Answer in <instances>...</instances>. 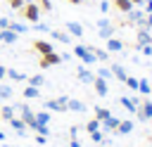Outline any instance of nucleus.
Listing matches in <instances>:
<instances>
[{
    "label": "nucleus",
    "mask_w": 152,
    "mask_h": 147,
    "mask_svg": "<svg viewBox=\"0 0 152 147\" xmlns=\"http://www.w3.org/2000/svg\"><path fill=\"white\" fill-rule=\"evenodd\" d=\"M135 114H138L140 121H150V119H152V102H150V100H142V104H138Z\"/></svg>",
    "instance_id": "4"
},
{
    "label": "nucleus",
    "mask_w": 152,
    "mask_h": 147,
    "mask_svg": "<svg viewBox=\"0 0 152 147\" xmlns=\"http://www.w3.org/2000/svg\"><path fill=\"white\" fill-rule=\"evenodd\" d=\"M5 76H7V66H2V64H0V81H2Z\"/></svg>",
    "instance_id": "43"
},
{
    "label": "nucleus",
    "mask_w": 152,
    "mask_h": 147,
    "mask_svg": "<svg viewBox=\"0 0 152 147\" xmlns=\"http://www.w3.org/2000/svg\"><path fill=\"white\" fill-rule=\"evenodd\" d=\"M24 2H33V0H24Z\"/></svg>",
    "instance_id": "50"
},
{
    "label": "nucleus",
    "mask_w": 152,
    "mask_h": 147,
    "mask_svg": "<svg viewBox=\"0 0 152 147\" xmlns=\"http://www.w3.org/2000/svg\"><path fill=\"white\" fill-rule=\"evenodd\" d=\"M131 2H133L135 7H142V2H145V0H131Z\"/></svg>",
    "instance_id": "46"
},
{
    "label": "nucleus",
    "mask_w": 152,
    "mask_h": 147,
    "mask_svg": "<svg viewBox=\"0 0 152 147\" xmlns=\"http://www.w3.org/2000/svg\"><path fill=\"white\" fill-rule=\"evenodd\" d=\"M74 55H76L81 62H86V64H95V62H97L95 55H93V50H90V45H76V47H74Z\"/></svg>",
    "instance_id": "2"
},
{
    "label": "nucleus",
    "mask_w": 152,
    "mask_h": 147,
    "mask_svg": "<svg viewBox=\"0 0 152 147\" xmlns=\"http://www.w3.org/2000/svg\"><path fill=\"white\" fill-rule=\"evenodd\" d=\"M17 38H19V33H14V31H10V28H2V43L12 45V43H17Z\"/></svg>",
    "instance_id": "19"
},
{
    "label": "nucleus",
    "mask_w": 152,
    "mask_h": 147,
    "mask_svg": "<svg viewBox=\"0 0 152 147\" xmlns=\"http://www.w3.org/2000/svg\"><path fill=\"white\" fill-rule=\"evenodd\" d=\"M140 50H142V55L152 57V43H150V45H140Z\"/></svg>",
    "instance_id": "37"
},
{
    "label": "nucleus",
    "mask_w": 152,
    "mask_h": 147,
    "mask_svg": "<svg viewBox=\"0 0 152 147\" xmlns=\"http://www.w3.org/2000/svg\"><path fill=\"white\" fill-rule=\"evenodd\" d=\"M95 76H100V78L109 81V78H112V69H104V66H102V69H97V74H95Z\"/></svg>",
    "instance_id": "34"
},
{
    "label": "nucleus",
    "mask_w": 152,
    "mask_h": 147,
    "mask_svg": "<svg viewBox=\"0 0 152 147\" xmlns=\"http://www.w3.org/2000/svg\"><path fill=\"white\" fill-rule=\"evenodd\" d=\"M19 12H21V17H24L28 24H36V21L40 19V14H43V12H40V7L36 5V0H33V2H26Z\"/></svg>",
    "instance_id": "1"
},
{
    "label": "nucleus",
    "mask_w": 152,
    "mask_h": 147,
    "mask_svg": "<svg viewBox=\"0 0 152 147\" xmlns=\"http://www.w3.org/2000/svg\"><path fill=\"white\" fill-rule=\"evenodd\" d=\"M36 121L48 126V121H50V111H48V109H45V111H36Z\"/></svg>",
    "instance_id": "30"
},
{
    "label": "nucleus",
    "mask_w": 152,
    "mask_h": 147,
    "mask_svg": "<svg viewBox=\"0 0 152 147\" xmlns=\"http://www.w3.org/2000/svg\"><path fill=\"white\" fill-rule=\"evenodd\" d=\"M109 116H112V111H109L107 107H95V119H97L100 123H102L104 119H109Z\"/></svg>",
    "instance_id": "25"
},
{
    "label": "nucleus",
    "mask_w": 152,
    "mask_h": 147,
    "mask_svg": "<svg viewBox=\"0 0 152 147\" xmlns=\"http://www.w3.org/2000/svg\"><path fill=\"white\" fill-rule=\"evenodd\" d=\"M150 43H152L150 31H147V28H140V31H138V47H140V45H150Z\"/></svg>",
    "instance_id": "16"
},
{
    "label": "nucleus",
    "mask_w": 152,
    "mask_h": 147,
    "mask_svg": "<svg viewBox=\"0 0 152 147\" xmlns=\"http://www.w3.org/2000/svg\"><path fill=\"white\" fill-rule=\"evenodd\" d=\"M7 2H10V7H12V9H17V12H19V9H21V7L26 5L24 0H7Z\"/></svg>",
    "instance_id": "36"
},
{
    "label": "nucleus",
    "mask_w": 152,
    "mask_h": 147,
    "mask_svg": "<svg viewBox=\"0 0 152 147\" xmlns=\"http://www.w3.org/2000/svg\"><path fill=\"white\" fill-rule=\"evenodd\" d=\"M142 12H145V14L152 12V0H145V2H142Z\"/></svg>",
    "instance_id": "38"
},
{
    "label": "nucleus",
    "mask_w": 152,
    "mask_h": 147,
    "mask_svg": "<svg viewBox=\"0 0 152 147\" xmlns=\"http://www.w3.org/2000/svg\"><path fill=\"white\" fill-rule=\"evenodd\" d=\"M76 76H78V81H83V83H93V81H95V74L88 71L86 66H78V69H76Z\"/></svg>",
    "instance_id": "9"
},
{
    "label": "nucleus",
    "mask_w": 152,
    "mask_h": 147,
    "mask_svg": "<svg viewBox=\"0 0 152 147\" xmlns=\"http://www.w3.org/2000/svg\"><path fill=\"white\" fill-rule=\"evenodd\" d=\"M114 7H116L119 12H124V14H128V12H131L135 5H133L131 0H114Z\"/></svg>",
    "instance_id": "15"
},
{
    "label": "nucleus",
    "mask_w": 152,
    "mask_h": 147,
    "mask_svg": "<svg viewBox=\"0 0 152 147\" xmlns=\"http://www.w3.org/2000/svg\"><path fill=\"white\" fill-rule=\"evenodd\" d=\"M0 43H2V31H0Z\"/></svg>",
    "instance_id": "49"
},
{
    "label": "nucleus",
    "mask_w": 152,
    "mask_h": 147,
    "mask_svg": "<svg viewBox=\"0 0 152 147\" xmlns=\"http://www.w3.org/2000/svg\"><path fill=\"white\" fill-rule=\"evenodd\" d=\"M7 76H10L12 81H24V78H26V76H24L21 71H17V69H7Z\"/></svg>",
    "instance_id": "31"
},
{
    "label": "nucleus",
    "mask_w": 152,
    "mask_h": 147,
    "mask_svg": "<svg viewBox=\"0 0 152 147\" xmlns=\"http://www.w3.org/2000/svg\"><path fill=\"white\" fill-rule=\"evenodd\" d=\"M119 102H121V107H126L128 111H133V114H135V109H138V100H133V97H124V95H121V97H119Z\"/></svg>",
    "instance_id": "13"
},
{
    "label": "nucleus",
    "mask_w": 152,
    "mask_h": 147,
    "mask_svg": "<svg viewBox=\"0 0 152 147\" xmlns=\"http://www.w3.org/2000/svg\"><path fill=\"white\" fill-rule=\"evenodd\" d=\"M69 2H71V5H81L83 0H69Z\"/></svg>",
    "instance_id": "47"
},
{
    "label": "nucleus",
    "mask_w": 152,
    "mask_h": 147,
    "mask_svg": "<svg viewBox=\"0 0 152 147\" xmlns=\"http://www.w3.org/2000/svg\"><path fill=\"white\" fill-rule=\"evenodd\" d=\"M150 123H152V119H150Z\"/></svg>",
    "instance_id": "51"
},
{
    "label": "nucleus",
    "mask_w": 152,
    "mask_h": 147,
    "mask_svg": "<svg viewBox=\"0 0 152 147\" xmlns=\"http://www.w3.org/2000/svg\"><path fill=\"white\" fill-rule=\"evenodd\" d=\"M69 147H81V142H78L76 138H71V145H69Z\"/></svg>",
    "instance_id": "44"
},
{
    "label": "nucleus",
    "mask_w": 152,
    "mask_h": 147,
    "mask_svg": "<svg viewBox=\"0 0 152 147\" xmlns=\"http://www.w3.org/2000/svg\"><path fill=\"white\" fill-rule=\"evenodd\" d=\"M93 88H95V92H97L100 97H104V95L109 92V88H107V81H104V78H100V76H95V81H93Z\"/></svg>",
    "instance_id": "8"
},
{
    "label": "nucleus",
    "mask_w": 152,
    "mask_h": 147,
    "mask_svg": "<svg viewBox=\"0 0 152 147\" xmlns=\"http://www.w3.org/2000/svg\"><path fill=\"white\" fill-rule=\"evenodd\" d=\"M7 123H10V126H12V128H14V130H17L19 135H24V133H26V123H24L21 119H17V116H12V119H10Z\"/></svg>",
    "instance_id": "14"
},
{
    "label": "nucleus",
    "mask_w": 152,
    "mask_h": 147,
    "mask_svg": "<svg viewBox=\"0 0 152 147\" xmlns=\"http://www.w3.org/2000/svg\"><path fill=\"white\" fill-rule=\"evenodd\" d=\"M66 33H69V36H76V38H81V36H83V26H81L78 21H66Z\"/></svg>",
    "instance_id": "10"
},
{
    "label": "nucleus",
    "mask_w": 152,
    "mask_h": 147,
    "mask_svg": "<svg viewBox=\"0 0 152 147\" xmlns=\"http://www.w3.org/2000/svg\"><path fill=\"white\" fill-rule=\"evenodd\" d=\"M36 142H38V145H45V142H48V135H36Z\"/></svg>",
    "instance_id": "40"
},
{
    "label": "nucleus",
    "mask_w": 152,
    "mask_h": 147,
    "mask_svg": "<svg viewBox=\"0 0 152 147\" xmlns=\"http://www.w3.org/2000/svg\"><path fill=\"white\" fill-rule=\"evenodd\" d=\"M2 147H19V145H2Z\"/></svg>",
    "instance_id": "48"
},
{
    "label": "nucleus",
    "mask_w": 152,
    "mask_h": 147,
    "mask_svg": "<svg viewBox=\"0 0 152 147\" xmlns=\"http://www.w3.org/2000/svg\"><path fill=\"white\" fill-rule=\"evenodd\" d=\"M59 62H62V55H57V52L52 50V52H48V55H40L38 66H40V69H48V66H57Z\"/></svg>",
    "instance_id": "3"
},
{
    "label": "nucleus",
    "mask_w": 152,
    "mask_h": 147,
    "mask_svg": "<svg viewBox=\"0 0 152 147\" xmlns=\"http://www.w3.org/2000/svg\"><path fill=\"white\" fill-rule=\"evenodd\" d=\"M48 33H50V38H52V40H59V43H64V45H69V43H71V36H69V33H64V31H52V28H50Z\"/></svg>",
    "instance_id": "11"
},
{
    "label": "nucleus",
    "mask_w": 152,
    "mask_h": 147,
    "mask_svg": "<svg viewBox=\"0 0 152 147\" xmlns=\"http://www.w3.org/2000/svg\"><path fill=\"white\" fill-rule=\"evenodd\" d=\"M100 9H102V12H107V9H109V2H107V0H102V2H100Z\"/></svg>",
    "instance_id": "42"
},
{
    "label": "nucleus",
    "mask_w": 152,
    "mask_h": 147,
    "mask_svg": "<svg viewBox=\"0 0 152 147\" xmlns=\"http://www.w3.org/2000/svg\"><path fill=\"white\" fill-rule=\"evenodd\" d=\"M131 130H133V121H119V126H116L114 133H119V135H128Z\"/></svg>",
    "instance_id": "18"
},
{
    "label": "nucleus",
    "mask_w": 152,
    "mask_h": 147,
    "mask_svg": "<svg viewBox=\"0 0 152 147\" xmlns=\"http://www.w3.org/2000/svg\"><path fill=\"white\" fill-rule=\"evenodd\" d=\"M12 97V88L10 85H0V100H10Z\"/></svg>",
    "instance_id": "32"
},
{
    "label": "nucleus",
    "mask_w": 152,
    "mask_h": 147,
    "mask_svg": "<svg viewBox=\"0 0 152 147\" xmlns=\"http://www.w3.org/2000/svg\"><path fill=\"white\" fill-rule=\"evenodd\" d=\"M0 116H2L5 121H10V119L14 116V107H10V104H5V107H0Z\"/></svg>",
    "instance_id": "27"
},
{
    "label": "nucleus",
    "mask_w": 152,
    "mask_h": 147,
    "mask_svg": "<svg viewBox=\"0 0 152 147\" xmlns=\"http://www.w3.org/2000/svg\"><path fill=\"white\" fill-rule=\"evenodd\" d=\"M21 95H24L26 100H36V97H40V90H38V88H33V85H26Z\"/></svg>",
    "instance_id": "23"
},
{
    "label": "nucleus",
    "mask_w": 152,
    "mask_h": 147,
    "mask_svg": "<svg viewBox=\"0 0 152 147\" xmlns=\"http://www.w3.org/2000/svg\"><path fill=\"white\" fill-rule=\"evenodd\" d=\"M36 5L40 7V12H50L52 9V2L50 0H36Z\"/></svg>",
    "instance_id": "33"
},
{
    "label": "nucleus",
    "mask_w": 152,
    "mask_h": 147,
    "mask_svg": "<svg viewBox=\"0 0 152 147\" xmlns=\"http://www.w3.org/2000/svg\"><path fill=\"white\" fill-rule=\"evenodd\" d=\"M109 69H112V76H114V78H119V81H121V83H124V81H126V76H128V74H126V71H124V66H121V64H112V66H109Z\"/></svg>",
    "instance_id": "17"
},
{
    "label": "nucleus",
    "mask_w": 152,
    "mask_h": 147,
    "mask_svg": "<svg viewBox=\"0 0 152 147\" xmlns=\"http://www.w3.org/2000/svg\"><path fill=\"white\" fill-rule=\"evenodd\" d=\"M97 26H100V38H104V40H107V38H112V36H114V28L109 26V21H107V19H100V21H97Z\"/></svg>",
    "instance_id": "7"
},
{
    "label": "nucleus",
    "mask_w": 152,
    "mask_h": 147,
    "mask_svg": "<svg viewBox=\"0 0 152 147\" xmlns=\"http://www.w3.org/2000/svg\"><path fill=\"white\" fill-rule=\"evenodd\" d=\"M119 121H121V119H116V116H109V119H104V121H102L100 126H102L104 130H116V126H119Z\"/></svg>",
    "instance_id": "21"
},
{
    "label": "nucleus",
    "mask_w": 152,
    "mask_h": 147,
    "mask_svg": "<svg viewBox=\"0 0 152 147\" xmlns=\"http://www.w3.org/2000/svg\"><path fill=\"white\" fill-rule=\"evenodd\" d=\"M131 90H138V78H133V76H126V81H124Z\"/></svg>",
    "instance_id": "35"
},
{
    "label": "nucleus",
    "mask_w": 152,
    "mask_h": 147,
    "mask_svg": "<svg viewBox=\"0 0 152 147\" xmlns=\"http://www.w3.org/2000/svg\"><path fill=\"white\" fill-rule=\"evenodd\" d=\"M90 138H93V142H102V133H100V130L90 133Z\"/></svg>",
    "instance_id": "39"
},
{
    "label": "nucleus",
    "mask_w": 152,
    "mask_h": 147,
    "mask_svg": "<svg viewBox=\"0 0 152 147\" xmlns=\"http://www.w3.org/2000/svg\"><path fill=\"white\" fill-rule=\"evenodd\" d=\"M138 90H140L142 95H152V83H150L147 78H138Z\"/></svg>",
    "instance_id": "20"
},
{
    "label": "nucleus",
    "mask_w": 152,
    "mask_h": 147,
    "mask_svg": "<svg viewBox=\"0 0 152 147\" xmlns=\"http://www.w3.org/2000/svg\"><path fill=\"white\" fill-rule=\"evenodd\" d=\"M83 128H86V133L90 135V133H95V130H100V121H97V119H90V121H88V123H86Z\"/></svg>",
    "instance_id": "28"
},
{
    "label": "nucleus",
    "mask_w": 152,
    "mask_h": 147,
    "mask_svg": "<svg viewBox=\"0 0 152 147\" xmlns=\"http://www.w3.org/2000/svg\"><path fill=\"white\" fill-rule=\"evenodd\" d=\"M90 50H93V55H95L97 62H107V59H109V52H107V50H100V47H95V45H90Z\"/></svg>",
    "instance_id": "22"
},
{
    "label": "nucleus",
    "mask_w": 152,
    "mask_h": 147,
    "mask_svg": "<svg viewBox=\"0 0 152 147\" xmlns=\"http://www.w3.org/2000/svg\"><path fill=\"white\" fill-rule=\"evenodd\" d=\"M33 50H36L38 55H48V52H52V50H55V45H52V43H48V40H33Z\"/></svg>",
    "instance_id": "6"
},
{
    "label": "nucleus",
    "mask_w": 152,
    "mask_h": 147,
    "mask_svg": "<svg viewBox=\"0 0 152 147\" xmlns=\"http://www.w3.org/2000/svg\"><path fill=\"white\" fill-rule=\"evenodd\" d=\"M7 28H10V31H14V33H19V36H21V33H26V26H24V24H14V21H10V24H7Z\"/></svg>",
    "instance_id": "29"
},
{
    "label": "nucleus",
    "mask_w": 152,
    "mask_h": 147,
    "mask_svg": "<svg viewBox=\"0 0 152 147\" xmlns=\"http://www.w3.org/2000/svg\"><path fill=\"white\" fill-rule=\"evenodd\" d=\"M66 109H71V111H86V104L81 100H66Z\"/></svg>",
    "instance_id": "24"
},
{
    "label": "nucleus",
    "mask_w": 152,
    "mask_h": 147,
    "mask_svg": "<svg viewBox=\"0 0 152 147\" xmlns=\"http://www.w3.org/2000/svg\"><path fill=\"white\" fill-rule=\"evenodd\" d=\"M147 28H152V12L147 14Z\"/></svg>",
    "instance_id": "45"
},
{
    "label": "nucleus",
    "mask_w": 152,
    "mask_h": 147,
    "mask_svg": "<svg viewBox=\"0 0 152 147\" xmlns=\"http://www.w3.org/2000/svg\"><path fill=\"white\" fill-rule=\"evenodd\" d=\"M45 83V78L40 76V74H33V76H28V85H33V88H40Z\"/></svg>",
    "instance_id": "26"
},
{
    "label": "nucleus",
    "mask_w": 152,
    "mask_h": 147,
    "mask_svg": "<svg viewBox=\"0 0 152 147\" xmlns=\"http://www.w3.org/2000/svg\"><path fill=\"white\" fill-rule=\"evenodd\" d=\"M104 45H107V50H109V52H121V50H124V43H121L119 38H114V36H112V38H107V43H104Z\"/></svg>",
    "instance_id": "12"
},
{
    "label": "nucleus",
    "mask_w": 152,
    "mask_h": 147,
    "mask_svg": "<svg viewBox=\"0 0 152 147\" xmlns=\"http://www.w3.org/2000/svg\"><path fill=\"white\" fill-rule=\"evenodd\" d=\"M45 109H48V111H66V97H59V100H45Z\"/></svg>",
    "instance_id": "5"
},
{
    "label": "nucleus",
    "mask_w": 152,
    "mask_h": 147,
    "mask_svg": "<svg viewBox=\"0 0 152 147\" xmlns=\"http://www.w3.org/2000/svg\"><path fill=\"white\" fill-rule=\"evenodd\" d=\"M7 24H10V19H5V17H0V31H2V28H7Z\"/></svg>",
    "instance_id": "41"
}]
</instances>
